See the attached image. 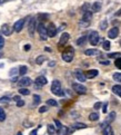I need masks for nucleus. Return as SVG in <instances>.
I'll use <instances>...</instances> for the list:
<instances>
[{
    "label": "nucleus",
    "mask_w": 121,
    "mask_h": 135,
    "mask_svg": "<svg viewBox=\"0 0 121 135\" xmlns=\"http://www.w3.org/2000/svg\"><path fill=\"white\" fill-rule=\"evenodd\" d=\"M51 92L52 94L57 95V96H62L63 95V91L61 88V83L59 80H53L51 84Z\"/></svg>",
    "instance_id": "nucleus-1"
},
{
    "label": "nucleus",
    "mask_w": 121,
    "mask_h": 135,
    "mask_svg": "<svg viewBox=\"0 0 121 135\" xmlns=\"http://www.w3.org/2000/svg\"><path fill=\"white\" fill-rule=\"evenodd\" d=\"M37 30L39 32V36H40L41 40H47L48 38V31H47V28L42 22H39L38 26H37Z\"/></svg>",
    "instance_id": "nucleus-2"
},
{
    "label": "nucleus",
    "mask_w": 121,
    "mask_h": 135,
    "mask_svg": "<svg viewBox=\"0 0 121 135\" xmlns=\"http://www.w3.org/2000/svg\"><path fill=\"white\" fill-rule=\"evenodd\" d=\"M74 55H75L74 48L69 47L66 52L62 53V56H61V57H62V59L66 61V63H70V61H72V59H74Z\"/></svg>",
    "instance_id": "nucleus-3"
},
{
    "label": "nucleus",
    "mask_w": 121,
    "mask_h": 135,
    "mask_svg": "<svg viewBox=\"0 0 121 135\" xmlns=\"http://www.w3.org/2000/svg\"><path fill=\"white\" fill-rule=\"evenodd\" d=\"M99 40H100V36H99V33H98L97 31H91V32H90L89 41H90V44H91L92 46H95V45L99 43Z\"/></svg>",
    "instance_id": "nucleus-4"
},
{
    "label": "nucleus",
    "mask_w": 121,
    "mask_h": 135,
    "mask_svg": "<svg viewBox=\"0 0 121 135\" xmlns=\"http://www.w3.org/2000/svg\"><path fill=\"white\" fill-rule=\"evenodd\" d=\"M72 88L76 93L78 94H86L87 93V87L83 86L82 84H78V83H74L72 84Z\"/></svg>",
    "instance_id": "nucleus-5"
},
{
    "label": "nucleus",
    "mask_w": 121,
    "mask_h": 135,
    "mask_svg": "<svg viewBox=\"0 0 121 135\" xmlns=\"http://www.w3.org/2000/svg\"><path fill=\"white\" fill-rule=\"evenodd\" d=\"M47 31H48V37H55L57 35V28H56L55 24L50 22L47 27Z\"/></svg>",
    "instance_id": "nucleus-6"
},
{
    "label": "nucleus",
    "mask_w": 121,
    "mask_h": 135,
    "mask_svg": "<svg viewBox=\"0 0 121 135\" xmlns=\"http://www.w3.org/2000/svg\"><path fill=\"white\" fill-rule=\"evenodd\" d=\"M13 31V27H10L8 24H4L1 26V32L4 33L5 36H10Z\"/></svg>",
    "instance_id": "nucleus-7"
},
{
    "label": "nucleus",
    "mask_w": 121,
    "mask_h": 135,
    "mask_svg": "<svg viewBox=\"0 0 121 135\" xmlns=\"http://www.w3.org/2000/svg\"><path fill=\"white\" fill-rule=\"evenodd\" d=\"M25 22H26V20H25V19H19L18 21H16V22H15V25H13V30H15L16 32L21 31L22 28H23Z\"/></svg>",
    "instance_id": "nucleus-8"
},
{
    "label": "nucleus",
    "mask_w": 121,
    "mask_h": 135,
    "mask_svg": "<svg viewBox=\"0 0 121 135\" xmlns=\"http://www.w3.org/2000/svg\"><path fill=\"white\" fill-rule=\"evenodd\" d=\"M36 19H31L29 22V25H28V31H29V35L30 37H33V35H35V29H36Z\"/></svg>",
    "instance_id": "nucleus-9"
},
{
    "label": "nucleus",
    "mask_w": 121,
    "mask_h": 135,
    "mask_svg": "<svg viewBox=\"0 0 121 135\" xmlns=\"http://www.w3.org/2000/svg\"><path fill=\"white\" fill-rule=\"evenodd\" d=\"M32 84V81H31V79H30L29 77H22L20 80H19V86L20 87H28V86H30Z\"/></svg>",
    "instance_id": "nucleus-10"
},
{
    "label": "nucleus",
    "mask_w": 121,
    "mask_h": 135,
    "mask_svg": "<svg viewBox=\"0 0 121 135\" xmlns=\"http://www.w3.org/2000/svg\"><path fill=\"white\" fill-rule=\"evenodd\" d=\"M118 35H119V28H118V27L111 28V29L108 31V37L110 38V39L117 38V37H118Z\"/></svg>",
    "instance_id": "nucleus-11"
},
{
    "label": "nucleus",
    "mask_w": 121,
    "mask_h": 135,
    "mask_svg": "<svg viewBox=\"0 0 121 135\" xmlns=\"http://www.w3.org/2000/svg\"><path fill=\"white\" fill-rule=\"evenodd\" d=\"M75 76H76V78H77V79L79 80V81H86V79H87L86 75H84L80 69L75 70Z\"/></svg>",
    "instance_id": "nucleus-12"
},
{
    "label": "nucleus",
    "mask_w": 121,
    "mask_h": 135,
    "mask_svg": "<svg viewBox=\"0 0 121 135\" xmlns=\"http://www.w3.org/2000/svg\"><path fill=\"white\" fill-rule=\"evenodd\" d=\"M69 37H70V35L68 32H63L60 37V40H59V46H63V45H66L67 41L69 40Z\"/></svg>",
    "instance_id": "nucleus-13"
},
{
    "label": "nucleus",
    "mask_w": 121,
    "mask_h": 135,
    "mask_svg": "<svg viewBox=\"0 0 121 135\" xmlns=\"http://www.w3.org/2000/svg\"><path fill=\"white\" fill-rule=\"evenodd\" d=\"M47 83H48V80L44 76H39V77L36 78V85H38L40 87L43 85H47Z\"/></svg>",
    "instance_id": "nucleus-14"
},
{
    "label": "nucleus",
    "mask_w": 121,
    "mask_h": 135,
    "mask_svg": "<svg viewBox=\"0 0 121 135\" xmlns=\"http://www.w3.org/2000/svg\"><path fill=\"white\" fill-rule=\"evenodd\" d=\"M98 74H99V72H98L97 69H90V70H88V72L84 73L86 77H87V78H89V79H92V78H94Z\"/></svg>",
    "instance_id": "nucleus-15"
},
{
    "label": "nucleus",
    "mask_w": 121,
    "mask_h": 135,
    "mask_svg": "<svg viewBox=\"0 0 121 135\" xmlns=\"http://www.w3.org/2000/svg\"><path fill=\"white\" fill-rule=\"evenodd\" d=\"M91 19H92V13H91V11H87V12L83 13L82 19H81V20L84 21V22H89V24H90V20H91Z\"/></svg>",
    "instance_id": "nucleus-16"
},
{
    "label": "nucleus",
    "mask_w": 121,
    "mask_h": 135,
    "mask_svg": "<svg viewBox=\"0 0 121 135\" xmlns=\"http://www.w3.org/2000/svg\"><path fill=\"white\" fill-rule=\"evenodd\" d=\"M101 2H99V1H95V2H93L92 4V6H91V9H92V11H94V12H98V11H100L101 10Z\"/></svg>",
    "instance_id": "nucleus-17"
},
{
    "label": "nucleus",
    "mask_w": 121,
    "mask_h": 135,
    "mask_svg": "<svg viewBox=\"0 0 121 135\" xmlns=\"http://www.w3.org/2000/svg\"><path fill=\"white\" fill-rule=\"evenodd\" d=\"M102 135H114L113 134V131H112V127L110 125H107L102 131Z\"/></svg>",
    "instance_id": "nucleus-18"
},
{
    "label": "nucleus",
    "mask_w": 121,
    "mask_h": 135,
    "mask_svg": "<svg viewBox=\"0 0 121 135\" xmlns=\"http://www.w3.org/2000/svg\"><path fill=\"white\" fill-rule=\"evenodd\" d=\"M84 54L87 56H95V55H99L100 52L98 49H87L86 52H84Z\"/></svg>",
    "instance_id": "nucleus-19"
},
{
    "label": "nucleus",
    "mask_w": 121,
    "mask_h": 135,
    "mask_svg": "<svg viewBox=\"0 0 121 135\" xmlns=\"http://www.w3.org/2000/svg\"><path fill=\"white\" fill-rule=\"evenodd\" d=\"M47 130H48V134H49V135H55L56 132H57V128H56V126H53L52 124H48Z\"/></svg>",
    "instance_id": "nucleus-20"
},
{
    "label": "nucleus",
    "mask_w": 121,
    "mask_h": 135,
    "mask_svg": "<svg viewBox=\"0 0 121 135\" xmlns=\"http://www.w3.org/2000/svg\"><path fill=\"white\" fill-rule=\"evenodd\" d=\"M68 133H69V130L67 126H62L60 130L57 131V135H68Z\"/></svg>",
    "instance_id": "nucleus-21"
},
{
    "label": "nucleus",
    "mask_w": 121,
    "mask_h": 135,
    "mask_svg": "<svg viewBox=\"0 0 121 135\" xmlns=\"http://www.w3.org/2000/svg\"><path fill=\"white\" fill-rule=\"evenodd\" d=\"M112 92L117 94L119 97H121V85H114L112 87Z\"/></svg>",
    "instance_id": "nucleus-22"
},
{
    "label": "nucleus",
    "mask_w": 121,
    "mask_h": 135,
    "mask_svg": "<svg viewBox=\"0 0 121 135\" xmlns=\"http://www.w3.org/2000/svg\"><path fill=\"white\" fill-rule=\"evenodd\" d=\"M114 119H116V113L114 112H111L110 114H109V116H108V119L106 120V123L107 124H110L111 122H113Z\"/></svg>",
    "instance_id": "nucleus-23"
},
{
    "label": "nucleus",
    "mask_w": 121,
    "mask_h": 135,
    "mask_svg": "<svg viewBox=\"0 0 121 135\" xmlns=\"http://www.w3.org/2000/svg\"><path fill=\"white\" fill-rule=\"evenodd\" d=\"M72 127H74V130H81V128H86L87 125L83 124V123H75Z\"/></svg>",
    "instance_id": "nucleus-24"
},
{
    "label": "nucleus",
    "mask_w": 121,
    "mask_h": 135,
    "mask_svg": "<svg viewBox=\"0 0 121 135\" xmlns=\"http://www.w3.org/2000/svg\"><path fill=\"white\" fill-rule=\"evenodd\" d=\"M86 40H87L86 36H81L80 38L77 39V45L78 46H82V45H84V43H86Z\"/></svg>",
    "instance_id": "nucleus-25"
},
{
    "label": "nucleus",
    "mask_w": 121,
    "mask_h": 135,
    "mask_svg": "<svg viewBox=\"0 0 121 135\" xmlns=\"http://www.w3.org/2000/svg\"><path fill=\"white\" fill-rule=\"evenodd\" d=\"M89 120L92 121V122L98 121V120H99V114H98V113H91L89 115Z\"/></svg>",
    "instance_id": "nucleus-26"
},
{
    "label": "nucleus",
    "mask_w": 121,
    "mask_h": 135,
    "mask_svg": "<svg viewBox=\"0 0 121 135\" xmlns=\"http://www.w3.org/2000/svg\"><path fill=\"white\" fill-rule=\"evenodd\" d=\"M46 60V56H43V55H40L39 57H37V59H36V63L38 64V65H41L43 61Z\"/></svg>",
    "instance_id": "nucleus-27"
},
{
    "label": "nucleus",
    "mask_w": 121,
    "mask_h": 135,
    "mask_svg": "<svg viewBox=\"0 0 121 135\" xmlns=\"http://www.w3.org/2000/svg\"><path fill=\"white\" fill-rule=\"evenodd\" d=\"M102 47H103V49H105V50H109V49H110V47H111L110 41L105 40V41H103V44H102Z\"/></svg>",
    "instance_id": "nucleus-28"
},
{
    "label": "nucleus",
    "mask_w": 121,
    "mask_h": 135,
    "mask_svg": "<svg viewBox=\"0 0 121 135\" xmlns=\"http://www.w3.org/2000/svg\"><path fill=\"white\" fill-rule=\"evenodd\" d=\"M107 28H108V21H107L106 19H105V20H102V21L100 22V29L106 30Z\"/></svg>",
    "instance_id": "nucleus-29"
},
{
    "label": "nucleus",
    "mask_w": 121,
    "mask_h": 135,
    "mask_svg": "<svg viewBox=\"0 0 121 135\" xmlns=\"http://www.w3.org/2000/svg\"><path fill=\"white\" fill-rule=\"evenodd\" d=\"M113 79L116 81L121 83V73H114V74H113Z\"/></svg>",
    "instance_id": "nucleus-30"
},
{
    "label": "nucleus",
    "mask_w": 121,
    "mask_h": 135,
    "mask_svg": "<svg viewBox=\"0 0 121 135\" xmlns=\"http://www.w3.org/2000/svg\"><path fill=\"white\" fill-rule=\"evenodd\" d=\"M19 93H20L21 95H29L30 94V91L28 88H25V87H23V88L19 89Z\"/></svg>",
    "instance_id": "nucleus-31"
},
{
    "label": "nucleus",
    "mask_w": 121,
    "mask_h": 135,
    "mask_svg": "<svg viewBox=\"0 0 121 135\" xmlns=\"http://www.w3.org/2000/svg\"><path fill=\"white\" fill-rule=\"evenodd\" d=\"M6 120V113L4 112V109L0 107V122H4Z\"/></svg>",
    "instance_id": "nucleus-32"
},
{
    "label": "nucleus",
    "mask_w": 121,
    "mask_h": 135,
    "mask_svg": "<svg viewBox=\"0 0 121 135\" xmlns=\"http://www.w3.org/2000/svg\"><path fill=\"white\" fill-rule=\"evenodd\" d=\"M81 10H82V12H87V11H90V5L89 4H84L82 6V8H81Z\"/></svg>",
    "instance_id": "nucleus-33"
},
{
    "label": "nucleus",
    "mask_w": 121,
    "mask_h": 135,
    "mask_svg": "<svg viewBox=\"0 0 121 135\" xmlns=\"http://www.w3.org/2000/svg\"><path fill=\"white\" fill-rule=\"evenodd\" d=\"M27 70H28V68L26 66H21L20 68H19V74L20 75H25L27 73Z\"/></svg>",
    "instance_id": "nucleus-34"
},
{
    "label": "nucleus",
    "mask_w": 121,
    "mask_h": 135,
    "mask_svg": "<svg viewBox=\"0 0 121 135\" xmlns=\"http://www.w3.org/2000/svg\"><path fill=\"white\" fill-rule=\"evenodd\" d=\"M40 100H41V97L39 96V95H37V94L33 95V102H35V104H39Z\"/></svg>",
    "instance_id": "nucleus-35"
},
{
    "label": "nucleus",
    "mask_w": 121,
    "mask_h": 135,
    "mask_svg": "<svg viewBox=\"0 0 121 135\" xmlns=\"http://www.w3.org/2000/svg\"><path fill=\"white\" fill-rule=\"evenodd\" d=\"M120 55H121L120 53H111V54L108 55V57L109 58H119Z\"/></svg>",
    "instance_id": "nucleus-36"
},
{
    "label": "nucleus",
    "mask_w": 121,
    "mask_h": 135,
    "mask_svg": "<svg viewBox=\"0 0 121 135\" xmlns=\"http://www.w3.org/2000/svg\"><path fill=\"white\" fill-rule=\"evenodd\" d=\"M47 104H48V105H50V106H57L58 105V103L56 102L55 99H48L47 100Z\"/></svg>",
    "instance_id": "nucleus-37"
},
{
    "label": "nucleus",
    "mask_w": 121,
    "mask_h": 135,
    "mask_svg": "<svg viewBox=\"0 0 121 135\" xmlns=\"http://www.w3.org/2000/svg\"><path fill=\"white\" fill-rule=\"evenodd\" d=\"M55 124H56V128H57V131L60 130V128L63 126V125L60 123V121H58V120H55Z\"/></svg>",
    "instance_id": "nucleus-38"
},
{
    "label": "nucleus",
    "mask_w": 121,
    "mask_h": 135,
    "mask_svg": "<svg viewBox=\"0 0 121 135\" xmlns=\"http://www.w3.org/2000/svg\"><path fill=\"white\" fill-rule=\"evenodd\" d=\"M114 65H116V67H117V68L121 69V57L117 58V59H116V63H114Z\"/></svg>",
    "instance_id": "nucleus-39"
},
{
    "label": "nucleus",
    "mask_w": 121,
    "mask_h": 135,
    "mask_svg": "<svg viewBox=\"0 0 121 135\" xmlns=\"http://www.w3.org/2000/svg\"><path fill=\"white\" fill-rule=\"evenodd\" d=\"M17 72L19 73V68H12L10 70V73H9V75L10 76H12V75H15V74H17Z\"/></svg>",
    "instance_id": "nucleus-40"
},
{
    "label": "nucleus",
    "mask_w": 121,
    "mask_h": 135,
    "mask_svg": "<svg viewBox=\"0 0 121 135\" xmlns=\"http://www.w3.org/2000/svg\"><path fill=\"white\" fill-rule=\"evenodd\" d=\"M79 26H80L81 28H84V27L89 26V22H84V21L81 20V21H80V24H79Z\"/></svg>",
    "instance_id": "nucleus-41"
},
{
    "label": "nucleus",
    "mask_w": 121,
    "mask_h": 135,
    "mask_svg": "<svg viewBox=\"0 0 121 135\" xmlns=\"http://www.w3.org/2000/svg\"><path fill=\"white\" fill-rule=\"evenodd\" d=\"M4 45H5V39H4V37L0 36V49L4 48Z\"/></svg>",
    "instance_id": "nucleus-42"
},
{
    "label": "nucleus",
    "mask_w": 121,
    "mask_h": 135,
    "mask_svg": "<svg viewBox=\"0 0 121 135\" xmlns=\"http://www.w3.org/2000/svg\"><path fill=\"white\" fill-rule=\"evenodd\" d=\"M47 111H48L47 106H41V107L39 108V112H40V113H44V112H47Z\"/></svg>",
    "instance_id": "nucleus-43"
},
{
    "label": "nucleus",
    "mask_w": 121,
    "mask_h": 135,
    "mask_svg": "<svg viewBox=\"0 0 121 135\" xmlns=\"http://www.w3.org/2000/svg\"><path fill=\"white\" fill-rule=\"evenodd\" d=\"M25 105V102L22 99H20V100H18V102H17V106H18V107H21V106H23Z\"/></svg>",
    "instance_id": "nucleus-44"
},
{
    "label": "nucleus",
    "mask_w": 121,
    "mask_h": 135,
    "mask_svg": "<svg viewBox=\"0 0 121 135\" xmlns=\"http://www.w3.org/2000/svg\"><path fill=\"white\" fill-rule=\"evenodd\" d=\"M100 107H101V103H100V102H97V103H95L94 105H93V108H94V109H99Z\"/></svg>",
    "instance_id": "nucleus-45"
},
{
    "label": "nucleus",
    "mask_w": 121,
    "mask_h": 135,
    "mask_svg": "<svg viewBox=\"0 0 121 135\" xmlns=\"http://www.w3.org/2000/svg\"><path fill=\"white\" fill-rule=\"evenodd\" d=\"M8 100H9V98H7V97H2V98H0V103H7Z\"/></svg>",
    "instance_id": "nucleus-46"
},
{
    "label": "nucleus",
    "mask_w": 121,
    "mask_h": 135,
    "mask_svg": "<svg viewBox=\"0 0 121 135\" xmlns=\"http://www.w3.org/2000/svg\"><path fill=\"white\" fill-rule=\"evenodd\" d=\"M107 106H108V103L103 104V107H102V112H103V113H107Z\"/></svg>",
    "instance_id": "nucleus-47"
},
{
    "label": "nucleus",
    "mask_w": 121,
    "mask_h": 135,
    "mask_svg": "<svg viewBox=\"0 0 121 135\" xmlns=\"http://www.w3.org/2000/svg\"><path fill=\"white\" fill-rule=\"evenodd\" d=\"M100 64H102V65H109L110 61L109 60H100Z\"/></svg>",
    "instance_id": "nucleus-48"
},
{
    "label": "nucleus",
    "mask_w": 121,
    "mask_h": 135,
    "mask_svg": "<svg viewBox=\"0 0 121 135\" xmlns=\"http://www.w3.org/2000/svg\"><path fill=\"white\" fill-rule=\"evenodd\" d=\"M30 48H31V45H29V44L25 46V50H26V52H27V50H30Z\"/></svg>",
    "instance_id": "nucleus-49"
},
{
    "label": "nucleus",
    "mask_w": 121,
    "mask_h": 135,
    "mask_svg": "<svg viewBox=\"0 0 121 135\" xmlns=\"http://www.w3.org/2000/svg\"><path fill=\"white\" fill-rule=\"evenodd\" d=\"M20 99H21L20 96H15V97H13V100H16V102H18V100H20Z\"/></svg>",
    "instance_id": "nucleus-50"
},
{
    "label": "nucleus",
    "mask_w": 121,
    "mask_h": 135,
    "mask_svg": "<svg viewBox=\"0 0 121 135\" xmlns=\"http://www.w3.org/2000/svg\"><path fill=\"white\" fill-rule=\"evenodd\" d=\"M29 135H37V130H33Z\"/></svg>",
    "instance_id": "nucleus-51"
},
{
    "label": "nucleus",
    "mask_w": 121,
    "mask_h": 135,
    "mask_svg": "<svg viewBox=\"0 0 121 135\" xmlns=\"http://www.w3.org/2000/svg\"><path fill=\"white\" fill-rule=\"evenodd\" d=\"M55 65H56V61H50V64H49V66H50V67H53Z\"/></svg>",
    "instance_id": "nucleus-52"
},
{
    "label": "nucleus",
    "mask_w": 121,
    "mask_h": 135,
    "mask_svg": "<svg viewBox=\"0 0 121 135\" xmlns=\"http://www.w3.org/2000/svg\"><path fill=\"white\" fill-rule=\"evenodd\" d=\"M116 16H121V9L118 11V12H116Z\"/></svg>",
    "instance_id": "nucleus-53"
},
{
    "label": "nucleus",
    "mask_w": 121,
    "mask_h": 135,
    "mask_svg": "<svg viewBox=\"0 0 121 135\" xmlns=\"http://www.w3.org/2000/svg\"><path fill=\"white\" fill-rule=\"evenodd\" d=\"M17 135H22V133H21V132H19V133L17 134Z\"/></svg>",
    "instance_id": "nucleus-54"
},
{
    "label": "nucleus",
    "mask_w": 121,
    "mask_h": 135,
    "mask_svg": "<svg viewBox=\"0 0 121 135\" xmlns=\"http://www.w3.org/2000/svg\"><path fill=\"white\" fill-rule=\"evenodd\" d=\"M2 57V53H0V58H1Z\"/></svg>",
    "instance_id": "nucleus-55"
}]
</instances>
